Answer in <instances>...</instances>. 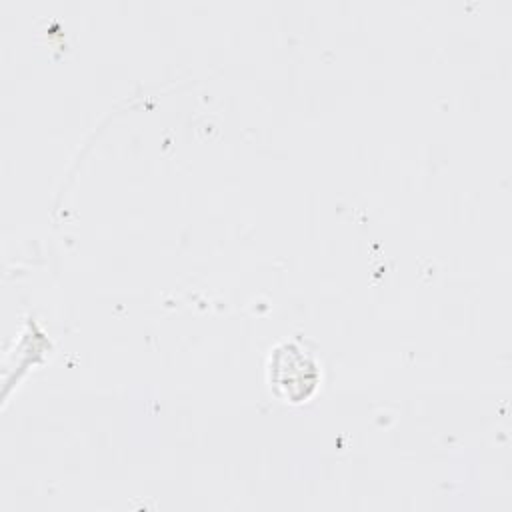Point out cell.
<instances>
[{
    "instance_id": "cell-1",
    "label": "cell",
    "mask_w": 512,
    "mask_h": 512,
    "mask_svg": "<svg viewBox=\"0 0 512 512\" xmlns=\"http://www.w3.org/2000/svg\"><path fill=\"white\" fill-rule=\"evenodd\" d=\"M270 382L278 396L300 402L312 394L318 370L312 358L296 344H282L270 356Z\"/></svg>"
}]
</instances>
